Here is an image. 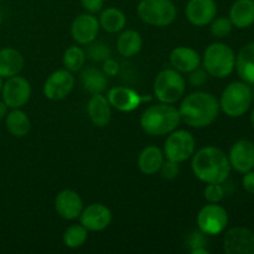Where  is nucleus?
<instances>
[{"mask_svg": "<svg viewBox=\"0 0 254 254\" xmlns=\"http://www.w3.org/2000/svg\"><path fill=\"white\" fill-rule=\"evenodd\" d=\"M181 122L191 128H206L217 119L220 102L208 92L197 91L186 96L179 107Z\"/></svg>", "mask_w": 254, "mask_h": 254, "instance_id": "1", "label": "nucleus"}, {"mask_svg": "<svg viewBox=\"0 0 254 254\" xmlns=\"http://www.w3.org/2000/svg\"><path fill=\"white\" fill-rule=\"evenodd\" d=\"M191 169L193 175L205 184H223L231 174L227 154L212 145L193 153Z\"/></svg>", "mask_w": 254, "mask_h": 254, "instance_id": "2", "label": "nucleus"}, {"mask_svg": "<svg viewBox=\"0 0 254 254\" xmlns=\"http://www.w3.org/2000/svg\"><path fill=\"white\" fill-rule=\"evenodd\" d=\"M181 118L173 104L158 103L148 107L140 116V127L150 136L168 135L178 129Z\"/></svg>", "mask_w": 254, "mask_h": 254, "instance_id": "3", "label": "nucleus"}, {"mask_svg": "<svg viewBox=\"0 0 254 254\" xmlns=\"http://www.w3.org/2000/svg\"><path fill=\"white\" fill-rule=\"evenodd\" d=\"M203 68L215 78H227L235 71L236 55L228 45L213 42L206 47L201 59Z\"/></svg>", "mask_w": 254, "mask_h": 254, "instance_id": "4", "label": "nucleus"}, {"mask_svg": "<svg viewBox=\"0 0 254 254\" xmlns=\"http://www.w3.org/2000/svg\"><path fill=\"white\" fill-rule=\"evenodd\" d=\"M253 94L250 84L243 81L231 82L221 94L220 109L230 118H240L250 111Z\"/></svg>", "mask_w": 254, "mask_h": 254, "instance_id": "5", "label": "nucleus"}, {"mask_svg": "<svg viewBox=\"0 0 254 254\" xmlns=\"http://www.w3.org/2000/svg\"><path fill=\"white\" fill-rule=\"evenodd\" d=\"M154 96L160 103L174 104L183 98L186 91V81L183 73L171 68H165L156 74L153 84Z\"/></svg>", "mask_w": 254, "mask_h": 254, "instance_id": "6", "label": "nucleus"}, {"mask_svg": "<svg viewBox=\"0 0 254 254\" xmlns=\"http://www.w3.org/2000/svg\"><path fill=\"white\" fill-rule=\"evenodd\" d=\"M136 14L145 24L164 27L175 21L178 9L171 0H140Z\"/></svg>", "mask_w": 254, "mask_h": 254, "instance_id": "7", "label": "nucleus"}, {"mask_svg": "<svg viewBox=\"0 0 254 254\" xmlns=\"http://www.w3.org/2000/svg\"><path fill=\"white\" fill-rule=\"evenodd\" d=\"M195 148V138L190 131L185 129H175L168 134L163 151L165 159L181 164L193 155Z\"/></svg>", "mask_w": 254, "mask_h": 254, "instance_id": "8", "label": "nucleus"}, {"mask_svg": "<svg viewBox=\"0 0 254 254\" xmlns=\"http://www.w3.org/2000/svg\"><path fill=\"white\" fill-rule=\"evenodd\" d=\"M196 222L205 236L221 235L228 225V212L218 203H208L198 211Z\"/></svg>", "mask_w": 254, "mask_h": 254, "instance_id": "9", "label": "nucleus"}, {"mask_svg": "<svg viewBox=\"0 0 254 254\" xmlns=\"http://www.w3.org/2000/svg\"><path fill=\"white\" fill-rule=\"evenodd\" d=\"M31 84L25 77L12 76L6 78L2 84L1 99L10 109L22 108L31 98Z\"/></svg>", "mask_w": 254, "mask_h": 254, "instance_id": "10", "label": "nucleus"}, {"mask_svg": "<svg viewBox=\"0 0 254 254\" xmlns=\"http://www.w3.org/2000/svg\"><path fill=\"white\" fill-rule=\"evenodd\" d=\"M74 87V76L68 69L52 72L44 83V94L50 101H62L69 96Z\"/></svg>", "mask_w": 254, "mask_h": 254, "instance_id": "11", "label": "nucleus"}, {"mask_svg": "<svg viewBox=\"0 0 254 254\" xmlns=\"http://www.w3.org/2000/svg\"><path fill=\"white\" fill-rule=\"evenodd\" d=\"M223 251L227 254H254V232L246 227H232L223 236Z\"/></svg>", "mask_w": 254, "mask_h": 254, "instance_id": "12", "label": "nucleus"}, {"mask_svg": "<svg viewBox=\"0 0 254 254\" xmlns=\"http://www.w3.org/2000/svg\"><path fill=\"white\" fill-rule=\"evenodd\" d=\"M113 220L112 211L103 203H91L83 207L79 222L89 232H101L106 230Z\"/></svg>", "mask_w": 254, "mask_h": 254, "instance_id": "13", "label": "nucleus"}, {"mask_svg": "<svg viewBox=\"0 0 254 254\" xmlns=\"http://www.w3.org/2000/svg\"><path fill=\"white\" fill-rule=\"evenodd\" d=\"M231 169L240 174L254 170V143L248 139H240L236 141L228 153Z\"/></svg>", "mask_w": 254, "mask_h": 254, "instance_id": "14", "label": "nucleus"}, {"mask_svg": "<svg viewBox=\"0 0 254 254\" xmlns=\"http://www.w3.org/2000/svg\"><path fill=\"white\" fill-rule=\"evenodd\" d=\"M101 26L94 14L84 12L78 15L71 25L72 39L78 45H88L98 36Z\"/></svg>", "mask_w": 254, "mask_h": 254, "instance_id": "15", "label": "nucleus"}, {"mask_svg": "<svg viewBox=\"0 0 254 254\" xmlns=\"http://www.w3.org/2000/svg\"><path fill=\"white\" fill-rule=\"evenodd\" d=\"M55 210L57 215L67 221H73L79 218L83 210V201L78 192L73 190L60 191L55 198Z\"/></svg>", "mask_w": 254, "mask_h": 254, "instance_id": "16", "label": "nucleus"}, {"mask_svg": "<svg viewBox=\"0 0 254 254\" xmlns=\"http://www.w3.org/2000/svg\"><path fill=\"white\" fill-rule=\"evenodd\" d=\"M107 99L113 108L121 112H133L150 97H143L128 87H113L107 93Z\"/></svg>", "mask_w": 254, "mask_h": 254, "instance_id": "17", "label": "nucleus"}, {"mask_svg": "<svg viewBox=\"0 0 254 254\" xmlns=\"http://www.w3.org/2000/svg\"><path fill=\"white\" fill-rule=\"evenodd\" d=\"M189 22L195 26L210 25L217 14L215 0H189L185 9Z\"/></svg>", "mask_w": 254, "mask_h": 254, "instance_id": "18", "label": "nucleus"}, {"mask_svg": "<svg viewBox=\"0 0 254 254\" xmlns=\"http://www.w3.org/2000/svg\"><path fill=\"white\" fill-rule=\"evenodd\" d=\"M171 67L180 73H190L201 64V55L192 47L179 46L170 52Z\"/></svg>", "mask_w": 254, "mask_h": 254, "instance_id": "19", "label": "nucleus"}, {"mask_svg": "<svg viewBox=\"0 0 254 254\" xmlns=\"http://www.w3.org/2000/svg\"><path fill=\"white\" fill-rule=\"evenodd\" d=\"M87 113L94 126L104 128L111 123L112 106L103 93L92 94L87 103Z\"/></svg>", "mask_w": 254, "mask_h": 254, "instance_id": "20", "label": "nucleus"}, {"mask_svg": "<svg viewBox=\"0 0 254 254\" xmlns=\"http://www.w3.org/2000/svg\"><path fill=\"white\" fill-rule=\"evenodd\" d=\"M25 60L20 51L12 47L0 49V77L9 78L16 76L24 68Z\"/></svg>", "mask_w": 254, "mask_h": 254, "instance_id": "21", "label": "nucleus"}, {"mask_svg": "<svg viewBox=\"0 0 254 254\" xmlns=\"http://www.w3.org/2000/svg\"><path fill=\"white\" fill-rule=\"evenodd\" d=\"M233 27L248 29L254 24V0H236L230 9Z\"/></svg>", "mask_w": 254, "mask_h": 254, "instance_id": "22", "label": "nucleus"}, {"mask_svg": "<svg viewBox=\"0 0 254 254\" xmlns=\"http://www.w3.org/2000/svg\"><path fill=\"white\" fill-rule=\"evenodd\" d=\"M236 71L241 81L254 84V41L245 45L236 56Z\"/></svg>", "mask_w": 254, "mask_h": 254, "instance_id": "23", "label": "nucleus"}, {"mask_svg": "<svg viewBox=\"0 0 254 254\" xmlns=\"http://www.w3.org/2000/svg\"><path fill=\"white\" fill-rule=\"evenodd\" d=\"M164 160H165L164 151L159 146H145L138 156V168L144 175H154L159 173V169L163 165Z\"/></svg>", "mask_w": 254, "mask_h": 254, "instance_id": "24", "label": "nucleus"}, {"mask_svg": "<svg viewBox=\"0 0 254 254\" xmlns=\"http://www.w3.org/2000/svg\"><path fill=\"white\" fill-rule=\"evenodd\" d=\"M81 84L86 92L89 94H101L107 91L108 86V77L106 76L102 69L96 68V67H88L81 72Z\"/></svg>", "mask_w": 254, "mask_h": 254, "instance_id": "25", "label": "nucleus"}, {"mask_svg": "<svg viewBox=\"0 0 254 254\" xmlns=\"http://www.w3.org/2000/svg\"><path fill=\"white\" fill-rule=\"evenodd\" d=\"M6 130L15 138H24L31 129V122L29 116L20 108H14L7 112L5 117Z\"/></svg>", "mask_w": 254, "mask_h": 254, "instance_id": "26", "label": "nucleus"}, {"mask_svg": "<svg viewBox=\"0 0 254 254\" xmlns=\"http://www.w3.org/2000/svg\"><path fill=\"white\" fill-rule=\"evenodd\" d=\"M143 47V37L136 30H126L117 39V50L123 57H133Z\"/></svg>", "mask_w": 254, "mask_h": 254, "instance_id": "27", "label": "nucleus"}, {"mask_svg": "<svg viewBox=\"0 0 254 254\" xmlns=\"http://www.w3.org/2000/svg\"><path fill=\"white\" fill-rule=\"evenodd\" d=\"M99 26L109 34L121 32L127 25V16L118 7H107L99 15Z\"/></svg>", "mask_w": 254, "mask_h": 254, "instance_id": "28", "label": "nucleus"}, {"mask_svg": "<svg viewBox=\"0 0 254 254\" xmlns=\"http://www.w3.org/2000/svg\"><path fill=\"white\" fill-rule=\"evenodd\" d=\"M86 59V51L82 47L73 45V46H69L68 49H66L62 62H64V68L73 73V72H79L83 68Z\"/></svg>", "mask_w": 254, "mask_h": 254, "instance_id": "29", "label": "nucleus"}, {"mask_svg": "<svg viewBox=\"0 0 254 254\" xmlns=\"http://www.w3.org/2000/svg\"><path fill=\"white\" fill-rule=\"evenodd\" d=\"M88 238V231L79 223V225H72L64 232V245L71 250H77L86 243Z\"/></svg>", "mask_w": 254, "mask_h": 254, "instance_id": "30", "label": "nucleus"}, {"mask_svg": "<svg viewBox=\"0 0 254 254\" xmlns=\"http://www.w3.org/2000/svg\"><path fill=\"white\" fill-rule=\"evenodd\" d=\"M88 50H87V56L92 60V61L96 62H103L104 60L109 59L111 57V47L108 44H104L102 41H96L87 45Z\"/></svg>", "mask_w": 254, "mask_h": 254, "instance_id": "31", "label": "nucleus"}, {"mask_svg": "<svg viewBox=\"0 0 254 254\" xmlns=\"http://www.w3.org/2000/svg\"><path fill=\"white\" fill-rule=\"evenodd\" d=\"M210 31L212 34V36L217 37V39H223V37H227L228 35L232 32L233 25L231 22L230 17L221 16V17H215L212 21L210 22Z\"/></svg>", "mask_w": 254, "mask_h": 254, "instance_id": "32", "label": "nucleus"}, {"mask_svg": "<svg viewBox=\"0 0 254 254\" xmlns=\"http://www.w3.org/2000/svg\"><path fill=\"white\" fill-rule=\"evenodd\" d=\"M203 196L208 203H218L225 197V189L222 184H207L203 191Z\"/></svg>", "mask_w": 254, "mask_h": 254, "instance_id": "33", "label": "nucleus"}, {"mask_svg": "<svg viewBox=\"0 0 254 254\" xmlns=\"http://www.w3.org/2000/svg\"><path fill=\"white\" fill-rule=\"evenodd\" d=\"M159 173H160L161 178L165 179V180H174L180 174V165H179V163L166 159L159 169Z\"/></svg>", "mask_w": 254, "mask_h": 254, "instance_id": "34", "label": "nucleus"}, {"mask_svg": "<svg viewBox=\"0 0 254 254\" xmlns=\"http://www.w3.org/2000/svg\"><path fill=\"white\" fill-rule=\"evenodd\" d=\"M208 73L205 71V68L201 69L200 67L193 69L192 72L189 73V82L192 87H202L207 82Z\"/></svg>", "mask_w": 254, "mask_h": 254, "instance_id": "35", "label": "nucleus"}, {"mask_svg": "<svg viewBox=\"0 0 254 254\" xmlns=\"http://www.w3.org/2000/svg\"><path fill=\"white\" fill-rule=\"evenodd\" d=\"M81 5L86 10V12L97 14L103 9L104 0H81Z\"/></svg>", "mask_w": 254, "mask_h": 254, "instance_id": "36", "label": "nucleus"}, {"mask_svg": "<svg viewBox=\"0 0 254 254\" xmlns=\"http://www.w3.org/2000/svg\"><path fill=\"white\" fill-rule=\"evenodd\" d=\"M102 71L106 73L107 77H114L119 73V64L116 60L113 59H107L103 61L102 64Z\"/></svg>", "mask_w": 254, "mask_h": 254, "instance_id": "37", "label": "nucleus"}, {"mask_svg": "<svg viewBox=\"0 0 254 254\" xmlns=\"http://www.w3.org/2000/svg\"><path fill=\"white\" fill-rule=\"evenodd\" d=\"M242 186L248 193L254 195V170H251L248 171V173L243 174Z\"/></svg>", "mask_w": 254, "mask_h": 254, "instance_id": "38", "label": "nucleus"}, {"mask_svg": "<svg viewBox=\"0 0 254 254\" xmlns=\"http://www.w3.org/2000/svg\"><path fill=\"white\" fill-rule=\"evenodd\" d=\"M190 245H191V250H193V248H197V247H205L206 245V240H205V235H203L202 232H196V233H192V236H191L190 238Z\"/></svg>", "mask_w": 254, "mask_h": 254, "instance_id": "39", "label": "nucleus"}, {"mask_svg": "<svg viewBox=\"0 0 254 254\" xmlns=\"http://www.w3.org/2000/svg\"><path fill=\"white\" fill-rule=\"evenodd\" d=\"M7 112H9V107L5 104V102L0 101V121H2V119H5V117H6Z\"/></svg>", "mask_w": 254, "mask_h": 254, "instance_id": "40", "label": "nucleus"}, {"mask_svg": "<svg viewBox=\"0 0 254 254\" xmlns=\"http://www.w3.org/2000/svg\"><path fill=\"white\" fill-rule=\"evenodd\" d=\"M191 254H208L210 251L207 250L206 247H197V248H193V250L190 251Z\"/></svg>", "mask_w": 254, "mask_h": 254, "instance_id": "41", "label": "nucleus"}, {"mask_svg": "<svg viewBox=\"0 0 254 254\" xmlns=\"http://www.w3.org/2000/svg\"><path fill=\"white\" fill-rule=\"evenodd\" d=\"M250 122H251V126H252V128H253V130H254V109L252 111V113H251Z\"/></svg>", "mask_w": 254, "mask_h": 254, "instance_id": "42", "label": "nucleus"}, {"mask_svg": "<svg viewBox=\"0 0 254 254\" xmlns=\"http://www.w3.org/2000/svg\"><path fill=\"white\" fill-rule=\"evenodd\" d=\"M2 77H0V93H1V89H2V84H4V81H2Z\"/></svg>", "mask_w": 254, "mask_h": 254, "instance_id": "43", "label": "nucleus"}, {"mask_svg": "<svg viewBox=\"0 0 254 254\" xmlns=\"http://www.w3.org/2000/svg\"><path fill=\"white\" fill-rule=\"evenodd\" d=\"M1 21H2V17H1V14H0V25H1Z\"/></svg>", "mask_w": 254, "mask_h": 254, "instance_id": "44", "label": "nucleus"}]
</instances>
